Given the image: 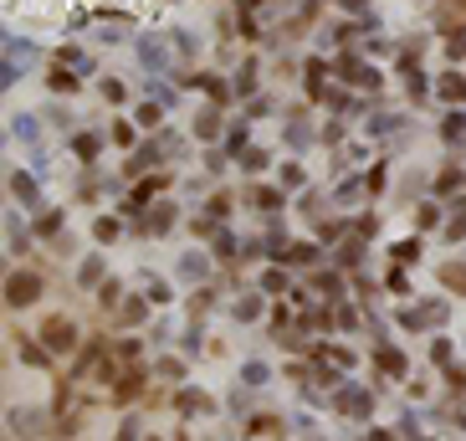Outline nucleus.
<instances>
[{
  "label": "nucleus",
  "mask_w": 466,
  "mask_h": 441,
  "mask_svg": "<svg viewBox=\"0 0 466 441\" xmlns=\"http://www.w3.org/2000/svg\"><path fill=\"white\" fill-rule=\"evenodd\" d=\"M441 97H446V103H461L466 83H461V77H441Z\"/></svg>",
  "instance_id": "4"
},
{
  "label": "nucleus",
  "mask_w": 466,
  "mask_h": 441,
  "mask_svg": "<svg viewBox=\"0 0 466 441\" xmlns=\"http://www.w3.org/2000/svg\"><path fill=\"white\" fill-rule=\"evenodd\" d=\"M36 298H42V277L36 272H15L11 282H5V303L11 308H31Z\"/></svg>",
  "instance_id": "1"
},
{
  "label": "nucleus",
  "mask_w": 466,
  "mask_h": 441,
  "mask_svg": "<svg viewBox=\"0 0 466 441\" xmlns=\"http://www.w3.org/2000/svg\"><path fill=\"white\" fill-rule=\"evenodd\" d=\"M339 405H343V411H370V395H359V390H343Z\"/></svg>",
  "instance_id": "5"
},
{
  "label": "nucleus",
  "mask_w": 466,
  "mask_h": 441,
  "mask_svg": "<svg viewBox=\"0 0 466 441\" xmlns=\"http://www.w3.org/2000/svg\"><path fill=\"white\" fill-rule=\"evenodd\" d=\"M42 339H46L52 349H72V323H67V318H46Z\"/></svg>",
  "instance_id": "2"
},
{
  "label": "nucleus",
  "mask_w": 466,
  "mask_h": 441,
  "mask_svg": "<svg viewBox=\"0 0 466 441\" xmlns=\"http://www.w3.org/2000/svg\"><path fill=\"white\" fill-rule=\"evenodd\" d=\"M441 282H446V288H456V292H466V267H461V262L441 267Z\"/></svg>",
  "instance_id": "3"
},
{
  "label": "nucleus",
  "mask_w": 466,
  "mask_h": 441,
  "mask_svg": "<svg viewBox=\"0 0 466 441\" xmlns=\"http://www.w3.org/2000/svg\"><path fill=\"white\" fill-rule=\"evenodd\" d=\"M415 251H420L415 241H400V247H395V262H415Z\"/></svg>",
  "instance_id": "7"
},
{
  "label": "nucleus",
  "mask_w": 466,
  "mask_h": 441,
  "mask_svg": "<svg viewBox=\"0 0 466 441\" xmlns=\"http://www.w3.org/2000/svg\"><path fill=\"white\" fill-rule=\"evenodd\" d=\"M436 318H441V308H415V313H405V323L420 329V323H436Z\"/></svg>",
  "instance_id": "6"
}]
</instances>
